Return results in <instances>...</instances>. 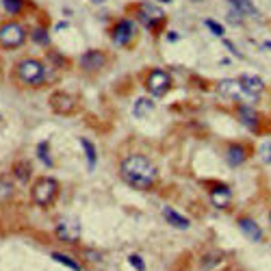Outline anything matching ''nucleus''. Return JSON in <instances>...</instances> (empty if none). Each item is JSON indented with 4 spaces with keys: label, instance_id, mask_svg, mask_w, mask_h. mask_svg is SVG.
<instances>
[{
    "label": "nucleus",
    "instance_id": "obj_24",
    "mask_svg": "<svg viewBox=\"0 0 271 271\" xmlns=\"http://www.w3.org/2000/svg\"><path fill=\"white\" fill-rule=\"evenodd\" d=\"M3 5H5V9L9 11L11 15H15V13H20L22 11V0H3Z\"/></svg>",
    "mask_w": 271,
    "mask_h": 271
},
{
    "label": "nucleus",
    "instance_id": "obj_30",
    "mask_svg": "<svg viewBox=\"0 0 271 271\" xmlns=\"http://www.w3.org/2000/svg\"><path fill=\"white\" fill-rule=\"evenodd\" d=\"M260 157H262V161L265 163H271V143H265L260 148Z\"/></svg>",
    "mask_w": 271,
    "mask_h": 271
},
{
    "label": "nucleus",
    "instance_id": "obj_18",
    "mask_svg": "<svg viewBox=\"0 0 271 271\" xmlns=\"http://www.w3.org/2000/svg\"><path fill=\"white\" fill-rule=\"evenodd\" d=\"M154 111V102L150 98H139L135 106H133V115L137 120H143V118H148V115Z\"/></svg>",
    "mask_w": 271,
    "mask_h": 271
},
{
    "label": "nucleus",
    "instance_id": "obj_22",
    "mask_svg": "<svg viewBox=\"0 0 271 271\" xmlns=\"http://www.w3.org/2000/svg\"><path fill=\"white\" fill-rule=\"evenodd\" d=\"M11 196H13V184H11V180H7V178H0V202L9 200Z\"/></svg>",
    "mask_w": 271,
    "mask_h": 271
},
{
    "label": "nucleus",
    "instance_id": "obj_14",
    "mask_svg": "<svg viewBox=\"0 0 271 271\" xmlns=\"http://www.w3.org/2000/svg\"><path fill=\"white\" fill-rule=\"evenodd\" d=\"M239 120H241L243 126H247L250 130H258L260 118H258V113L254 111V106H247V104L239 106Z\"/></svg>",
    "mask_w": 271,
    "mask_h": 271
},
{
    "label": "nucleus",
    "instance_id": "obj_11",
    "mask_svg": "<svg viewBox=\"0 0 271 271\" xmlns=\"http://www.w3.org/2000/svg\"><path fill=\"white\" fill-rule=\"evenodd\" d=\"M239 85H241L243 94L250 96V98H258L262 91H265V83L258 76H252V74H243L241 79H239Z\"/></svg>",
    "mask_w": 271,
    "mask_h": 271
},
{
    "label": "nucleus",
    "instance_id": "obj_23",
    "mask_svg": "<svg viewBox=\"0 0 271 271\" xmlns=\"http://www.w3.org/2000/svg\"><path fill=\"white\" fill-rule=\"evenodd\" d=\"M81 145L85 148V152H87L89 169H94V165H96V148H94V145H91V141H87V139H81Z\"/></svg>",
    "mask_w": 271,
    "mask_h": 271
},
{
    "label": "nucleus",
    "instance_id": "obj_25",
    "mask_svg": "<svg viewBox=\"0 0 271 271\" xmlns=\"http://www.w3.org/2000/svg\"><path fill=\"white\" fill-rule=\"evenodd\" d=\"M37 152H40V159L46 163V165L52 167V161H50V157H48V141H42L40 145H37Z\"/></svg>",
    "mask_w": 271,
    "mask_h": 271
},
{
    "label": "nucleus",
    "instance_id": "obj_16",
    "mask_svg": "<svg viewBox=\"0 0 271 271\" xmlns=\"http://www.w3.org/2000/svg\"><path fill=\"white\" fill-rule=\"evenodd\" d=\"M217 89H219V94L221 96H226V98H239L243 94V89H241V85H239L237 79H223L219 81V85H217Z\"/></svg>",
    "mask_w": 271,
    "mask_h": 271
},
{
    "label": "nucleus",
    "instance_id": "obj_19",
    "mask_svg": "<svg viewBox=\"0 0 271 271\" xmlns=\"http://www.w3.org/2000/svg\"><path fill=\"white\" fill-rule=\"evenodd\" d=\"M230 7L241 15H258V9L254 7L252 0H228Z\"/></svg>",
    "mask_w": 271,
    "mask_h": 271
},
{
    "label": "nucleus",
    "instance_id": "obj_17",
    "mask_svg": "<svg viewBox=\"0 0 271 271\" xmlns=\"http://www.w3.org/2000/svg\"><path fill=\"white\" fill-rule=\"evenodd\" d=\"M226 161L230 163L232 167H239V165H243V163L247 161V150L243 148V145H237V143H232L228 152H226Z\"/></svg>",
    "mask_w": 271,
    "mask_h": 271
},
{
    "label": "nucleus",
    "instance_id": "obj_10",
    "mask_svg": "<svg viewBox=\"0 0 271 271\" xmlns=\"http://www.w3.org/2000/svg\"><path fill=\"white\" fill-rule=\"evenodd\" d=\"M135 35V22L133 20H120L113 28V42L115 46H126Z\"/></svg>",
    "mask_w": 271,
    "mask_h": 271
},
{
    "label": "nucleus",
    "instance_id": "obj_26",
    "mask_svg": "<svg viewBox=\"0 0 271 271\" xmlns=\"http://www.w3.org/2000/svg\"><path fill=\"white\" fill-rule=\"evenodd\" d=\"M128 262H130V265H133L137 271H145V262L141 260V256H139V254H130V256H128Z\"/></svg>",
    "mask_w": 271,
    "mask_h": 271
},
{
    "label": "nucleus",
    "instance_id": "obj_29",
    "mask_svg": "<svg viewBox=\"0 0 271 271\" xmlns=\"http://www.w3.org/2000/svg\"><path fill=\"white\" fill-rule=\"evenodd\" d=\"M83 256L91 260V262H98V260H102V254L96 252V250H83Z\"/></svg>",
    "mask_w": 271,
    "mask_h": 271
},
{
    "label": "nucleus",
    "instance_id": "obj_13",
    "mask_svg": "<svg viewBox=\"0 0 271 271\" xmlns=\"http://www.w3.org/2000/svg\"><path fill=\"white\" fill-rule=\"evenodd\" d=\"M163 217H165V221L169 223L172 228H176V230H189V226H191V221L187 219L184 215H180V213H176L174 208H169V206H163Z\"/></svg>",
    "mask_w": 271,
    "mask_h": 271
},
{
    "label": "nucleus",
    "instance_id": "obj_20",
    "mask_svg": "<svg viewBox=\"0 0 271 271\" xmlns=\"http://www.w3.org/2000/svg\"><path fill=\"white\" fill-rule=\"evenodd\" d=\"M30 163L28 161H18V163H13V167H11V174L18 178L20 182H26L28 178H30Z\"/></svg>",
    "mask_w": 271,
    "mask_h": 271
},
{
    "label": "nucleus",
    "instance_id": "obj_27",
    "mask_svg": "<svg viewBox=\"0 0 271 271\" xmlns=\"http://www.w3.org/2000/svg\"><path fill=\"white\" fill-rule=\"evenodd\" d=\"M33 40H35L37 44H42V46H48V42H50L44 28H37V30H33Z\"/></svg>",
    "mask_w": 271,
    "mask_h": 271
},
{
    "label": "nucleus",
    "instance_id": "obj_8",
    "mask_svg": "<svg viewBox=\"0 0 271 271\" xmlns=\"http://www.w3.org/2000/svg\"><path fill=\"white\" fill-rule=\"evenodd\" d=\"M137 15H139V20H141L143 24L157 26L159 22H163V18H165V11H163L159 5H154V3H141L139 5V9H137Z\"/></svg>",
    "mask_w": 271,
    "mask_h": 271
},
{
    "label": "nucleus",
    "instance_id": "obj_4",
    "mask_svg": "<svg viewBox=\"0 0 271 271\" xmlns=\"http://www.w3.org/2000/svg\"><path fill=\"white\" fill-rule=\"evenodd\" d=\"M26 42V30L18 22H5L0 24V46L3 48H20L22 44Z\"/></svg>",
    "mask_w": 271,
    "mask_h": 271
},
{
    "label": "nucleus",
    "instance_id": "obj_9",
    "mask_svg": "<svg viewBox=\"0 0 271 271\" xmlns=\"http://www.w3.org/2000/svg\"><path fill=\"white\" fill-rule=\"evenodd\" d=\"M104 63H106V57L100 50H87L85 54H81V69L87 74L100 72L104 67Z\"/></svg>",
    "mask_w": 271,
    "mask_h": 271
},
{
    "label": "nucleus",
    "instance_id": "obj_2",
    "mask_svg": "<svg viewBox=\"0 0 271 271\" xmlns=\"http://www.w3.org/2000/svg\"><path fill=\"white\" fill-rule=\"evenodd\" d=\"M15 74H18V81L28 87H40L46 81V67L37 59H22L15 67Z\"/></svg>",
    "mask_w": 271,
    "mask_h": 271
},
{
    "label": "nucleus",
    "instance_id": "obj_5",
    "mask_svg": "<svg viewBox=\"0 0 271 271\" xmlns=\"http://www.w3.org/2000/svg\"><path fill=\"white\" fill-rule=\"evenodd\" d=\"M169 87H172V76H169L165 69H152L148 74V79H145V89H148L154 98L165 96Z\"/></svg>",
    "mask_w": 271,
    "mask_h": 271
},
{
    "label": "nucleus",
    "instance_id": "obj_6",
    "mask_svg": "<svg viewBox=\"0 0 271 271\" xmlns=\"http://www.w3.org/2000/svg\"><path fill=\"white\" fill-rule=\"evenodd\" d=\"M54 235H57L59 241L74 245L81 239V235H83L81 221H76V219H61L57 223V228H54Z\"/></svg>",
    "mask_w": 271,
    "mask_h": 271
},
{
    "label": "nucleus",
    "instance_id": "obj_28",
    "mask_svg": "<svg viewBox=\"0 0 271 271\" xmlns=\"http://www.w3.org/2000/svg\"><path fill=\"white\" fill-rule=\"evenodd\" d=\"M204 24L213 30V35H217V37H221V35H223V26H221V24H217L215 20H206Z\"/></svg>",
    "mask_w": 271,
    "mask_h": 271
},
{
    "label": "nucleus",
    "instance_id": "obj_33",
    "mask_svg": "<svg viewBox=\"0 0 271 271\" xmlns=\"http://www.w3.org/2000/svg\"><path fill=\"white\" fill-rule=\"evenodd\" d=\"M269 219H271V213H269Z\"/></svg>",
    "mask_w": 271,
    "mask_h": 271
},
{
    "label": "nucleus",
    "instance_id": "obj_1",
    "mask_svg": "<svg viewBox=\"0 0 271 271\" xmlns=\"http://www.w3.org/2000/svg\"><path fill=\"white\" fill-rule=\"evenodd\" d=\"M120 176L128 187L139 189V191H148L154 187V182H157L159 172L150 159L141 157V154H130V157L122 161Z\"/></svg>",
    "mask_w": 271,
    "mask_h": 271
},
{
    "label": "nucleus",
    "instance_id": "obj_15",
    "mask_svg": "<svg viewBox=\"0 0 271 271\" xmlns=\"http://www.w3.org/2000/svg\"><path fill=\"white\" fill-rule=\"evenodd\" d=\"M230 200H232V193H230V189L226 187V184H217L215 189H211V202H213V206L226 208V206H230Z\"/></svg>",
    "mask_w": 271,
    "mask_h": 271
},
{
    "label": "nucleus",
    "instance_id": "obj_31",
    "mask_svg": "<svg viewBox=\"0 0 271 271\" xmlns=\"http://www.w3.org/2000/svg\"><path fill=\"white\" fill-rule=\"evenodd\" d=\"M91 3H98L100 5V3H106V0H91Z\"/></svg>",
    "mask_w": 271,
    "mask_h": 271
},
{
    "label": "nucleus",
    "instance_id": "obj_21",
    "mask_svg": "<svg viewBox=\"0 0 271 271\" xmlns=\"http://www.w3.org/2000/svg\"><path fill=\"white\" fill-rule=\"evenodd\" d=\"M52 260H57L59 265H65V267H69L72 271H83V265H79L76 260H72L67 256V254H59V252H52Z\"/></svg>",
    "mask_w": 271,
    "mask_h": 271
},
{
    "label": "nucleus",
    "instance_id": "obj_12",
    "mask_svg": "<svg viewBox=\"0 0 271 271\" xmlns=\"http://www.w3.org/2000/svg\"><path fill=\"white\" fill-rule=\"evenodd\" d=\"M237 226L241 228V232H243L247 239H250V241H254V243H260L262 241V230H260V226L254 219H250V217H239Z\"/></svg>",
    "mask_w": 271,
    "mask_h": 271
},
{
    "label": "nucleus",
    "instance_id": "obj_7",
    "mask_svg": "<svg viewBox=\"0 0 271 271\" xmlns=\"http://www.w3.org/2000/svg\"><path fill=\"white\" fill-rule=\"evenodd\" d=\"M50 106L59 115H72L76 111V98L72 94H65V91H54L50 96Z\"/></svg>",
    "mask_w": 271,
    "mask_h": 271
},
{
    "label": "nucleus",
    "instance_id": "obj_3",
    "mask_svg": "<svg viewBox=\"0 0 271 271\" xmlns=\"http://www.w3.org/2000/svg\"><path fill=\"white\" fill-rule=\"evenodd\" d=\"M30 196H33V202L37 206H44V208L50 206L59 196V182L54 180V178H50V176H44L33 184Z\"/></svg>",
    "mask_w": 271,
    "mask_h": 271
},
{
    "label": "nucleus",
    "instance_id": "obj_32",
    "mask_svg": "<svg viewBox=\"0 0 271 271\" xmlns=\"http://www.w3.org/2000/svg\"><path fill=\"white\" fill-rule=\"evenodd\" d=\"M265 46H267V48H271V44H265Z\"/></svg>",
    "mask_w": 271,
    "mask_h": 271
}]
</instances>
